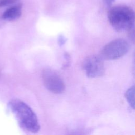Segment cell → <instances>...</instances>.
I'll return each instance as SVG.
<instances>
[{
	"label": "cell",
	"instance_id": "6da1fadb",
	"mask_svg": "<svg viewBox=\"0 0 135 135\" xmlns=\"http://www.w3.org/2000/svg\"><path fill=\"white\" fill-rule=\"evenodd\" d=\"M8 106L23 130L31 133H36L39 131L40 125L37 117L26 103L20 99H14L9 102Z\"/></svg>",
	"mask_w": 135,
	"mask_h": 135
},
{
	"label": "cell",
	"instance_id": "7a4b0ae2",
	"mask_svg": "<svg viewBox=\"0 0 135 135\" xmlns=\"http://www.w3.org/2000/svg\"><path fill=\"white\" fill-rule=\"evenodd\" d=\"M109 23L118 32L130 31L133 28L134 13L130 7L120 5L112 7L108 13Z\"/></svg>",
	"mask_w": 135,
	"mask_h": 135
},
{
	"label": "cell",
	"instance_id": "3957f363",
	"mask_svg": "<svg viewBox=\"0 0 135 135\" xmlns=\"http://www.w3.org/2000/svg\"><path fill=\"white\" fill-rule=\"evenodd\" d=\"M130 45L123 38H116L107 43L102 49L101 56L106 60H116L128 53Z\"/></svg>",
	"mask_w": 135,
	"mask_h": 135
},
{
	"label": "cell",
	"instance_id": "277c9868",
	"mask_svg": "<svg viewBox=\"0 0 135 135\" xmlns=\"http://www.w3.org/2000/svg\"><path fill=\"white\" fill-rule=\"evenodd\" d=\"M42 78L44 85L50 92L60 94L65 91V83L59 74L54 70L45 69L42 72Z\"/></svg>",
	"mask_w": 135,
	"mask_h": 135
},
{
	"label": "cell",
	"instance_id": "5b68a950",
	"mask_svg": "<svg viewBox=\"0 0 135 135\" xmlns=\"http://www.w3.org/2000/svg\"><path fill=\"white\" fill-rule=\"evenodd\" d=\"M82 68L87 76L91 78L100 77L105 72L103 58L97 55L87 56L83 62Z\"/></svg>",
	"mask_w": 135,
	"mask_h": 135
},
{
	"label": "cell",
	"instance_id": "8992f818",
	"mask_svg": "<svg viewBox=\"0 0 135 135\" xmlns=\"http://www.w3.org/2000/svg\"><path fill=\"white\" fill-rule=\"evenodd\" d=\"M22 7L21 4L9 7L3 13L2 18L7 21H13L18 18L22 14Z\"/></svg>",
	"mask_w": 135,
	"mask_h": 135
},
{
	"label": "cell",
	"instance_id": "52a82bcc",
	"mask_svg": "<svg viewBox=\"0 0 135 135\" xmlns=\"http://www.w3.org/2000/svg\"><path fill=\"white\" fill-rule=\"evenodd\" d=\"M134 86H132L129 88L125 93V97L127 102L132 107V109L134 108Z\"/></svg>",
	"mask_w": 135,
	"mask_h": 135
},
{
	"label": "cell",
	"instance_id": "ba28073f",
	"mask_svg": "<svg viewBox=\"0 0 135 135\" xmlns=\"http://www.w3.org/2000/svg\"><path fill=\"white\" fill-rule=\"evenodd\" d=\"M18 1V0H0V7L11 5Z\"/></svg>",
	"mask_w": 135,
	"mask_h": 135
},
{
	"label": "cell",
	"instance_id": "9c48e42d",
	"mask_svg": "<svg viewBox=\"0 0 135 135\" xmlns=\"http://www.w3.org/2000/svg\"><path fill=\"white\" fill-rule=\"evenodd\" d=\"M66 41V39L62 35H60L58 38V42L60 45H62L64 44Z\"/></svg>",
	"mask_w": 135,
	"mask_h": 135
},
{
	"label": "cell",
	"instance_id": "30bf717a",
	"mask_svg": "<svg viewBox=\"0 0 135 135\" xmlns=\"http://www.w3.org/2000/svg\"><path fill=\"white\" fill-rule=\"evenodd\" d=\"M115 0H103V3L107 6L111 5Z\"/></svg>",
	"mask_w": 135,
	"mask_h": 135
}]
</instances>
